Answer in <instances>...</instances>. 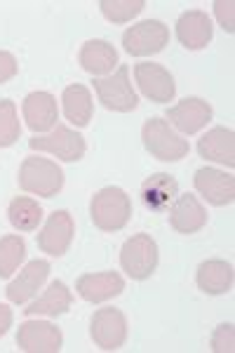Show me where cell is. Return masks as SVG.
<instances>
[{
  "label": "cell",
  "mask_w": 235,
  "mask_h": 353,
  "mask_svg": "<svg viewBox=\"0 0 235 353\" xmlns=\"http://www.w3.org/2000/svg\"><path fill=\"white\" fill-rule=\"evenodd\" d=\"M90 217L99 231H123L132 219L130 196L120 186H106V189L96 191L90 203Z\"/></svg>",
  "instance_id": "cell-1"
},
{
  "label": "cell",
  "mask_w": 235,
  "mask_h": 353,
  "mask_svg": "<svg viewBox=\"0 0 235 353\" xmlns=\"http://www.w3.org/2000/svg\"><path fill=\"white\" fill-rule=\"evenodd\" d=\"M19 189L40 198H54L64 189V170L50 158L28 156L19 165Z\"/></svg>",
  "instance_id": "cell-2"
},
{
  "label": "cell",
  "mask_w": 235,
  "mask_h": 353,
  "mask_svg": "<svg viewBox=\"0 0 235 353\" xmlns=\"http://www.w3.org/2000/svg\"><path fill=\"white\" fill-rule=\"evenodd\" d=\"M141 139H144L146 151L163 163H176L191 151L188 141L181 134H176L165 118H148L141 128Z\"/></svg>",
  "instance_id": "cell-3"
},
{
  "label": "cell",
  "mask_w": 235,
  "mask_h": 353,
  "mask_svg": "<svg viewBox=\"0 0 235 353\" xmlns=\"http://www.w3.org/2000/svg\"><path fill=\"white\" fill-rule=\"evenodd\" d=\"M120 269L132 281H146L158 269V243L148 233H136L120 250Z\"/></svg>",
  "instance_id": "cell-4"
},
{
  "label": "cell",
  "mask_w": 235,
  "mask_h": 353,
  "mask_svg": "<svg viewBox=\"0 0 235 353\" xmlns=\"http://www.w3.org/2000/svg\"><path fill=\"white\" fill-rule=\"evenodd\" d=\"M94 92L99 97L101 106L116 113H130L139 106V97H136L134 88L130 83V68L118 66L113 76L94 78Z\"/></svg>",
  "instance_id": "cell-5"
},
{
  "label": "cell",
  "mask_w": 235,
  "mask_h": 353,
  "mask_svg": "<svg viewBox=\"0 0 235 353\" xmlns=\"http://www.w3.org/2000/svg\"><path fill=\"white\" fill-rule=\"evenodd\" d=\"M28 146H31L33 151H43V153H50V156H57L64 163H78L80 158L85 156V151H88L85 137L76 132V130H71L68 125H57L50 134L33 137V139H28Z\"/></svg>",
  "instance_id": "cell-6"
},
{
  "label": "cell",
  "mask_w": 235,
  "mask_h": 353,
  "mask_svg": "<svg viewBox=\"0 0 235 353\" xmlns=\"http://www.w3.org/2000/svg\"><path fill=\"white\" fill-rule=\"evenodd\" d=\"M170 43V28L160 19H144L123 33V48L132 57H151Z\"/></svg>",
  "instance_id": "cell-7"
},
{
  "label": "cell",
  "mask_w": 235,
  "mask_h": 353,
  "mask_svg": "<svg viewBox=\"0 0 235 353\" xmlns=\"http://www.w3.org/2000/svg\"><path fill=\"white\" fill-rule=\"evenodd\" d=\"M90 334L99 349L104 351H118L127 341V318L120 309H99L94 311L90 321Z\"/></svg>",
  "instance_id": "cell-8"
},
{
  "label": "cell",
  "mask_w": 235,
  "mask_h": 353,
  "mask_svg": "<svg viewBox=\"0 0 235 353\" xmlns=\"http://www.w3.org/2000/svg\"><path fill=\"white\" fill-rule=\"evenodd\" d=\"M17 346L26 353H59L64 334L48 321H26L17 330Z\"/></svg>",
  "instance_id": "cell-9"
},
{
  "label": "cell",
  "mask_w": 235,
  "mask_h": 353,
  "mask_svg": "<svg viewBox=\"0 0 235 353\" xmlns=\"http://www.w3.org/2000/svg\"><path fill=\"white\" fill-rule=\"evenodd\" d=\"M76 236V221L68 210H54L38 233V248L50 257H64Z\"/></svg>",
  "instance_id": "cell-10"
},
{
  "label": "cell",
  "mask_w": 235,
  "mask_h": 353,
  "mask_svg": "<svg viewBox=\"0 0 235 353\" xmlns=\"http://www.w3.org/2000/svg\"><path fill=\"white\" fill-rule=\"evenodd\" d=\"M134 81L139 85L141 94L156 104H167L174 99L176 85L172 73L165 66L153 64V61H141L134 66Z\"/></svg>",
  "instance_id": "cell-11"
},
{
  "label": "cell",
  "mask_w": 235,
  "mask_h": 353,
  "mask_svg": "<svg viewBox=\"0 0 235 353\" xmlns=\"http://www.w3.org/2000/svg\"><path fill=\"white\" fill-rule=\"evenodd\" d=\"M193 186L214 208H223V205H231L235 201L233 174L221 172L216 168H200L193 176Z\"/></svg>",
  "instance_id": "cell-12"
},
{
  "label": "cell",
  "mask_w": 235,
  "mask_h": 353,
  "mask_svg": "<svg viewBox=\"0 0 235 353\" xmlns=\"http://www.w3.org/2000/svg\"><path fill=\"white\" fill-rule=\"evenodd\" d=\"M212 106L200 97H186L176 106L167 109V123L174 125L183 134H198L212 121Z\"/></svg>",
  "instance_id": "cell-13"
},
{
  "label": "cell",
  "mask_w": 235,
  "mask_h": 353,
  "mask_svg": "<svg viewBox=\"0 0 235 353\" xmlns=\"http://www.w3.org/2000/svg\"><path fill=\"white\" fill-rule=\"evenodd\" d=\"M125 290V281L118 271L85 273L76 281V292L90 304H104V301L118 297Z\"/></svg>",
  "instance_id": "cell-14"
},
{
  "label": "cell",
  "mask_w": 235,
  "mask_h": 353,
  "mask_svg": "<svg viewBox=\"0 0 235 353\" xmlns=\"http://www.w3.org/2000/svg\"><path fill=\"white\" fill-rule=\"evenodd\" d=\"M170 226L176 233H183V236L203 231L207 226V210L191 193L176 196L174 203L170 205Z\"/></svg>",
  "instance_id": "cell-15"
},
{
  "label": "cell",
  "mask_w": 235,
  "mask_h": 353,
  "mask_svg": "<svg viewBox=\"0 0 235 353\" xmlns=\"http://www.w3.org/2000/svg\"><path fill=\"white\" fill-rule=\"evenodd\" d=\"M50 271H52V266H50L48 259L28 261L24 269H21L19 278H14V281L8 285V290H5L8 299L12 301V304H19V306L26 304V301H31L33 297H36L38 290L45 285Z\"/></svg>",
  "instance_id": "cell-16"
},
{
  "label": "cell",
  "mask_w": 235,
  "mask_h": 353,
  "mask_svg": "<svg viewBox=\"0 0 235 353\" xmlns=\"http://www.w3.org/2000/svg\"><path fill=\"white\" fill-rule=\"evenodd\" d=\"M21 113L31 132H50L57 128L59 121V109H57V99L50 92H31L26 94Z\"/></svg>",
  "instance_id": "cell-17"
},
{
  "label": "cell",
  "mask_w": 235,
  "mask_h": 353,
  "mask_svg": "<svg viewBox=\"0 0 235 353\" xmlns=\"http://www.w3.org/2000/svg\"><path fill=\"white\" fill-rule=\"evenodd\" d=\"M214 26L207 12L203 10H188L176 19V38L186 50H203L212 43Z\"/></svg>",
  "instance_id": "cell-18"
},
{
  "label": "cell",
  "mask_w": 235,
  "mask_h": 353,
  "mask_svg": "<svg viewBox=\"0 0 235 353\" xmlns=\"http://www.w3.org/2000/svg\"><path fill=\"white\" fill-rule=\"evenodd\" d=\"M198 153L212 163L235 168V134L228 128H212L198 139Z\"/></svg>",
  "instance_id": "cell-19"
},
{
  "label": "cell",
  "mask_w": 235,
  "mask_h": 353,
  "mask_svg": "<svg viewBox=\"0 0 235 353\" xmlns=\"http://www.w3.org/2000/svg\"><path fill=\"white\" fill-rule=\"evenodd\" d=\"M179 196V184L167 172H156L141 184V201L153 212H165L170 203Z\"/></svg>",
  "instance_id": "cell-20"
},
{
  "label": "cell",
  "mask_w": 235,
  "mask_h": 353,
  "mask_svg": "<svg viewBox=\"0 0 235 353\" xmlns=\"http://www.w3.org/2000/svg\"><path fill=\"white\" fill-rule=\"evenodd\" d=\"M73 304V294L71 290L64 281H52L50 288L43 292V297H38L36 301L26 306L24 313L28 318L31 316H50V318H57V316H64V313L71 309Z\"/></svg>",
  "instance_id": "cell-21"
},
{
  "label": "cell",
  "mask_w": 235,
  "mask_h": 353,
  "mask_svg": "<svg viewBox=\"0 0 235 353\" xmlns=\"http://www.w3.org/2000/svg\"><path fill=\"white\" fill-rule=\"evenodd\" d=\"M196 283L205 294H226L233 288V266L223 259H207L198 266Z\"/></svg>",
  "instance_id": "cell-22"
},
{
  "label": "cell",
  "mask_w": 235,
  "mask_h": 353,
  "mask_svg": "<svg viewBox=\"0 0 235 353\" xmlns=\"http://www.w3.org/2000/svg\"><path fill=\"white\" fill-rule=\"evenodd\" d=\"M78 61L92 76H106L118 66V50L108 41H88L80 48Z\"/></svg>",
  "instance_id": "cell-23"
},
{
  "label": "cell",
  "mask_w": 235,
  "mask_h": 353,
  "mask_svg": "<svg viewBox=\"0 0 235 353\" xmlns=\"http://www.w3.org/2000/svg\"><path fill=\"white\" fill-rule=\"evenodd\" d=\"M64 101V116L68 123H73L76 128H88L92 116H94V101H92V92L85 85H68L61 94Z\"/></svg>",
  "instance_id": "cell-24"
},
{
  "label": "cell",
  "mask_w": 235,
  "mask_h": 353,
  "mask_svg": "<svg viewBox=\"0 0 235 353\" xmlns=\"http://www.w3.org/2000/svg\"><path fill=\"white\" fill-rule=\"evenodd\" d=\"M8 219L17 231L28 233L36 231L38 224L43 221V208L38 205V201L26 196H17L8 205Z\"/></svg>",
  "instance_id": "cell-25"
},
{
  "label": "cell",
  "mask_w": 235,
  "mask_h": 353,
  "mask_svg": "<svg viewBox=\"0 0 235 353\" xmlns=\"http://www.w3.org/2000/svg\"><path fill=\"white\" fill-rule=\"evenodd\" d=\"M26 259V241L21 236L0 238V278H10Z\"/></svg>",
  "instance_id": "cell-26"
},
{
  "label": "cell",
  "mask_w": 235,
  "mask_h": 353,
  "mask_svg": "<svg viewBox=\"0 0 235 353\" xmlns=\"http://www.w3.org/2000/svg\"><path fill=\"white\" fill-rule=\"evenodd\" d=\"M99 8H101V14H104L108 21H113V24H127L136 14H141L146 3L144 0H101Z\"/></svg>",
  "instance_id": "cell-27"
},
{
  "label": "cell",
  "mask_w": 235,
  "mask_h": 353,
  "mask_svg": "<svg viewBox=\"0 0 235 353\" xmlns=\"http://www.w3.org/2000/svg\"><path fill=\"white\" fill-rule=\"evenodd\" d=\"M21 125L17 116V106L12 99L0 101V149H8L19 141Z\"/></svg>",
  "instance_id": "cell-28"
},
{
  "label": "cell",
  "mask_w": 235,
  "mask_h": 353,
  "mask_svg": "<svg viewBox=\"0 0 235 353\" xmlns=\"http://www.w3.org/2000/svg\"><path fill=\"white\" fill-rule=\"evenodd\" d=\"M212 351L214 353H233L235 351V330L231 323H223L212 334Z\"/></svg>",
  "instance_id": "cell-29"
},
{
  "label": "cell",
  "mask_w": 235,
  "mask_h": 353,
  "mask_svg": "<svg viewBox=\"0 0 235 353\" xmlns=\"http://www.w3.org/2000/svg\"><path fill=\"white\" fill-rule=\"evenodd\" d=\"M214 14H216V19H219L223 31L226 33L235 31V5L231 3V0H216Z\"/></svg>",
  "instance_id": "cell-30"
},
{
  "label": "cell",
  "mask_w": 235,
  "mask_h": 353,
  "mask_svg": "<svg viewBox=\"0 0 235 353\" xmlns=\"http://www.w3.org/2000/svg\"><path fill=\"white\" fill-rule=\"evenodd\" d=\"M19 73V64H17V57L8 50H0V85L10 83Z\"/></svg>",
  "instance_id": "cell-31"
},
{
  "label": "cell",
  "mask_w": 235,
  "mask_h": 353,
  "mask_svg": "<svg viewBox=\"0 0 235 353\" xmlns=\"http://www.w3.org/2000/svg\"><path fill=\"white\" fill-rule=\"evenodd\" d=\"M12 321H14L12 309L8 304H0V337L8 334V330L12 327Z\"/></svg>",
  "instance_id": "cell-32"
}]
</instances>
